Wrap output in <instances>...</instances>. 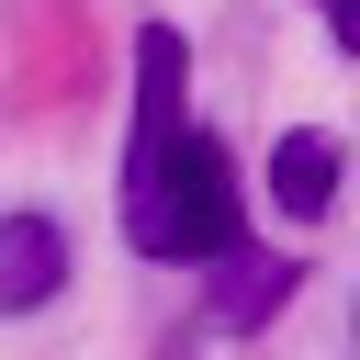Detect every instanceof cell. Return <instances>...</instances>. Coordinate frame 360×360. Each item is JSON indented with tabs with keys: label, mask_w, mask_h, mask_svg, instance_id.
<instances>
[{
	"label": "cell",
	"mask_w": 360,
	"mask_h": 360,
	"mask_svg": "<svg viewBox=\"0 0 360 360\" xmlns=\"http://www.w3.org/2000/svg\"><path fill=\"white\" fill-rule=\"evenodd\" d=\"M124 248L135 259H236L248 248V191L236 158L191 124L169 158H124Z\"/></svg>",
	"instance_id": "1"
},
{
	"label": "cell",
	"mask_w": 360,
	"mask_h": 360,
	"mask_svg": "<svg viewBox=\"0 0 360 360\" xmlns=\"http://www.w3.org/2000/svg\"><path fill=\"white\" fill-rule=\"evenodd\" d=\"M68 292V225L56 214H0V315H34Z\"/></svg>",
	"instance_id": "2"
},
{
	"label": "cell",
	"mask_w": 360,
	"mask_h": 360,
	"mask_svg": "<svg viewBox=\"0 0 360 360\" xmlns=\"http://www.w3.org/2000/svg\"><path fill=\"white\" fill-rule=\"evenodd\" d=\"M292 292H304V259H270V248H236V259H214V292H202V315L248 338V326H270V315H281Z\"/></svg>",
	"instance_id": "3"
},
{
	"label": "cell",
	"mask_w": 360,
	"mask_h": 360,
	"mask_svg": "<svg viewBox=\"0 0 360 360\" xmlns=\"http://www.w3.org/2000/svg\"><path fill=\"white\" fill-rule=\"evenodd\" d=\"M338 169H349V158H338V135H315V124H292V135L270 146V202H281L292 225H315V214L338 202Z\"/></svg>",
	"instance_id": "4"
},
{
	"label": "cell",
	"mask_w": 360,
	"mask_h": 360,
	"mask_svg": "<svg viewBox=\"0 0 360 360\" xmlns=\"http://www.w3.org/2000/svg\"><path fill=\"white\" fill-rule=\"evenodd\" d=\"M315 22H326V45H338V56H360V0H315Z\"/></svg>",
	"instance_id": "5"
},
{
	"label": "cell",
	"mask_w": 360,
	"mask_h": 360,
	"mask_svg": "<svg viewBox=\"0 0 360 360\" xmlns=\"http://www.w3.org/2000/svg\"><path fill=\"white\" fill-rule=\"evenodd\" d=\"M349 338H360V315H349Z\"/></svg>",
	"instance_id": "6"
}]
</instances>
